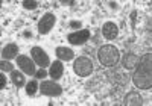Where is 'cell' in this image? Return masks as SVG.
<instances>
[{
    "label": "cell",
    "mask_w": 152,
    "mask_h": 106,
    "mask_svg": "<svg viewBox=\"0 0 152 106\" xmlns=\"http://www.w3.org/2000/svg\"><path fill=\"white\" fill-rule=\"evenodd\" d=\"M152 55L146 53V55L138 61L135 65V70L132 73V83L138 89H151L152 88Z\"/></svg>",
    "instance_id": "obj_1"
},
{
    "label": "cell",
    "mask_w": 152,
    "mask_h": 106,
    "mask_svg": "<svg viewBox=\"0 0 152 106\" xmlns=\"http://www.w3.org/2000/svg\"><path fill=\"white\" fill-rule=\"evenodd\" d=\"M97 59L99 62L104 65V67H113L116 65L120 59V52L117 47H114L111 44L102 46L97 50Z\"/></svg>",
    "instance_id": "obj_2"
},
{
    "label": "cell",
    "mask_w": 152,
    "mask_h": 106,
    "mask_svg": "<svg viewBox=\"0 0 152 106\" xmlns=\"http://www.w3.org/2000/svg\"><path fill=\"white\" fill-rule=\"evenodd\" d=\"M73 71L81 76V77H87L93 73V61L87 56H79L76 58L73 62Z\"/></svg>",
    "instance_id": "obj_3"
},
{
    "label": "cell",
    "mask_w": 152,
    "mask_h": 106,
    "mask_svg": "<svg viewBox=\"0 0 152 106\" xmlns=\"http://www.w3.org/2000/svg\"><path fill=\"white\" fill-rule=\"evenodd\" d=\"M55 23H56L55 14H52V12H46V14L40 18V21H38V32H40V35H47L50 30L53 29Z\"/></svg>",
    "instance_id": "obj_4"
},
{
    "label": "cell",
    "mask_w": 152,
    "mask_h": 106,
    "mask_svg": "<svg viewBox=\"0 0 152 106\" xmlns=\"http://www.w3.org/2000/svg\"><path fill=\"white\" fill-rule=\"evenodd\" d=\"M40 92L44 96H50V97L61 96L62 94V86L58 85L53 81H43L40 83Z\"/></svg>",
    "instance_id": "obj_5"
},
{
    "label": "cell",
    "mask_w": 152,
    "mask_h": 106,
    "mask_svg": "<svg viewBox=\"0 0 152 106\" xmlns=\"http://www.w3.org/2000/svg\"><path fill=\"white\" fill-rule=\"evenodd\" d=\"M17 65L20 67V70L24 73V74H28V76H35V62L34 59H31L28 55H18L17 56Z\"/></svg>",
    "instance_id": "obj_6"
},
{
    "label": "cell",
    "mask_w": 152,
    "mask_h": 106,
    "mask_svg": "<svg viewBox=\"0 0 152 106\" xmlns=\"http://www.w3.org/2000/svg\"><path fill=\"white\" fill-rule=\"evenodd\" d=\"M31 56H32L34 62H35L40 68H46L47 65H50V59H49V56H47V53H46L41 47H32V49H31Z\"/></svg>",
    "instance_id": "obj_7"
},
{
    "label": "cell",
    "mask_w": 152,
    "mask_h": 106,
    "mask_svg": "<svg viewBox=\"0 0 152 106\" xmlns=\"http://www.w3.org/2000/svg\"><path fill=\"white\" fill-rule=\"evenodd\" d=\"M90 38V30L88 29H81V30H75L72 33H69L67 36V41L73 46H82L84 43L88 41Z\"/></svg>",
    "instance_id": "obj_8"
},
{
    "label": "cell",
    "mask_w": 152,
    "mask_h": 106,
    "mask_svg": "<svg viewBox=\"0 0 152 106\" xmlns=\"http://www.w3.org/2000/svg\"><path fill=\"white\" fill-rule=\"evenodd\" d=\"M102 35L105 36V39H108V41L116 39L117 35H119V28H117V24L113 23V21H107V23L102 26Z\"/></svg>",
    "instance_id": "obj_9"
},
{
    "label": "cell",
    "mask_w": 152,
    "mask_h": 106,
    "mask_svg": "<svg viewBox=\"0 0 152 106\" xmlns=\"http://www.w3.org/2000/svg\"><path fill=\"white\" fill-rule=\"evenodd\" d=\"M123 103L126 106H142L143 105V99H142V96L138 94L137 91H129L128 94L125 96Z\"/></svg>",
    "instance_id": "obj_10"
},
{
    "label": "cell",
    "mask_w": 152,
    "mask_h": 106,
    "mask_svg": "<svg viewBox=\"0 0 152 106\" xmlns=\"http://www.w3.org/2000/svg\"><path fill=\"white\" fill-rule=\"evenodd\" d=\"M64 74V65H62L61 61H55L50 64V68H49V76L53 79V81H58V79L62 77Z\"/></svg>",
    "instance_id": "obj_11"
},
{
    "label": "cell",
    "mask_w": 152,
    "mask_h": 106,
    "mask_svg": "<svg viewBox=\"0 0 152 106\" xmlns=\"http://www.w3.org/2000/svg\"><path fill=\"white\" fill-rule=\"evenodd\" d=\"M18 56V46L14 44V43H11L8 46H5L2 49V59H12V58H15Z\"/></svg>",
    "instance_id": "obj_12"
},
{
    "label": "cell",
    "mask_w": 152,
    "mask_h": 106,
    "mask_svg": "<svg viewBox=\"0 0 152 106\" xmlns=\"http://www.w3.org/2000/svg\"><path fill=\"white\" fill-rule=\"evenodd\" d=\"M55 55L58 56V59L59 61H72L73 58H75V53H73V50L72 49H69V47H56V50H55Z\"/></svg>",
    "instance_id": "obj_13"
},
{
    "label": "cell",
    "mask_w": 152,
    "mask_h": 106,
    "mask_svg": "<svg viewBox=\"0 0 152 106\" xmlns=\"http://www.w3.org/2000/svg\"><path fill=\"white\" fill-rule=\"evenodd\" d=\"M138 56L134 55V53H126V55L123 56V67L126 70H134L135 68V65L138 64Z\"/></svg>",
    "instance_id": "obj_14"
},
{
    "label": "cell",
    "mask_w": 152,
    "mask_h": 106,
    "mask_svg": "<svg viewBox=\"0 0 152 106\" xmlns=\"http://www.w3.org/2000/svg\"><path fill=\"white\" fill-rule=\"evenodd\" d=\"M11 81H12V83H14L15 86H18V88L26 83V79H24L23 73H20L17 70H12L11 71Z\"/></svg>",
    "instance_id": "obj_15"
},
{
    "label": "cell",
    "mask_w": 152,
    "mask_h": 106,
    "mask_svg": "<svg viewBox=\"0 0 152 106\" xmlns=\"http://www.w3.org/2000/svg\"><path fill=\"white\" fill-rule=\"evenodd\" d=\"M40 89V86H38V82L37 81H31L28 85H26V94L28 96H35V92Z\"/></svg>",
    "instance_id": "obj_16"
},
{
    "label": "cell",
    "mask_w": 152,
    "mask_h": 106,
    "mask_svg": "<svg viewBox=\"0 0 152 106\" xmlns=\"http://www.w3.org/2000/svg\"><path fill=\"white\" fill-rule=\"evenodd\" d=\"M0 68H2V71H3V73H5V71L11 73L12 70H14V65H12L9 61H6V59H5V61L2 59V62H0Z\"/></svg>",
    "instance_id": "obj_17"
},
{
    "label": "cell",
    "mask_w": 152,
    "mask_h": 106,
    "mask_svg": "<svg viewBox=\"0 0 152 106\" xmlns=\"http://www.w3.org/2000/svg\"><path fill=\"white\" fill-rule=\"evenodd\" d=\"M23 8L24 9H29V11L37 9L38 8V2H35V0H26V2H23Z\"/></svg>",
    "instance_id": "obj_18"
},
{
    "label": "cell",
    "mask_w": 152,
    "mask_h": 106,
    "mask_svg": "<svg viewBox=\"0 0 152 106\" xmlns=\"http://www.w3.org/2000/svg\"><path fill=\"white\" fill-rule=\"evenodd\" d=\"M70 28H72V29H79V30H81L82 23H81L79 20H73V21H70Z\"/></svg>",
    "instance_id": "obj_19"
},
{
    "label": "cell",
    "mask_w": 152,
    "mask_h": 106,
    "mask_svg": "<svg viewBox=\"0 0 152 106\" xmlns=\"http://www.w3.org/2000/svg\"><path fill=\"white\" fill-rule=\"evenodd\" d=\"M46 76H47V73L44 71V68H41V70H38V71L35 73V77H37V79H44Z\"/></svg>",
    "instance_id": "obj_20"
},
{
    "label": "cell",
    "mask_w": 152,
    "mask_h": 106,
    "mask_svg": "<svg viewBox=\"0 0 152 106\" xmlns=\"http://www.w3.org/2000/svg\"><path fill=\"white\" fill-rule=\"evenodd\" d=\"M0 86H2V89L6 86V77H5L3 71H2V76H0Z\"/></svg>",
    "instance_id": "obj_21"
},
{
    "label": "cell",
    "mask_w": 152,
    "mask_h": 106,
    "mask_svg": "<svg viewBox=\"0 0 152 106\" xmlns=\"http://www.w3.org/2000/svg\"><path fill=\"white\" fill-rule=\"evenodd\" d=\"M135 20H137V11H132V12H131V21H132V28L135 26Z\"/></svg>",
    "instance_id": "obj_22"
},
{
    "label": "cell",
    "mask_w": 152,
    "mask_h": 106,
    "mask_svg": "<svg viewBox=\"0 0 152 106\" xmlns=\"http://www.w3.org/2000/svg\"><path fill=\"white\" fill-rule=\"evenodd\" d=\"M61 3H62V5H67V6H70V5H75L76 2H73V0H62Z\"/></svg>",
    "instance_id": "obj_23"
},
{
    "label": "cell",
    "mask_w": 152,
    "mask_h": 106,
    "mask_svg": "<svg viewBox=\"0 0 152 106\" xmlns=\"http://www.w3.org/2000/svg\"><path fill=\"white\" fill-rule=\"evenodd\" d=\"M23 35H24V36H26V38H29V36H32V33H31V32H29V30H28V32H24V33H23Z\"/></svg>",
    "instance_id": "obj_24"
}]
</instances>
